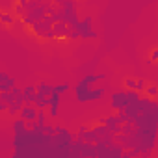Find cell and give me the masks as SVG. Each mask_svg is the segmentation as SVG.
<instances>
[{
	"label": "cell",
	"mask_w": 158,
	"mask_h": 158,
	"mask_svg": "<svg viewBox=\"0 0 158 158\" xmlns=\"http://www.w3.org/2000/svg\"><path fill=\"white\" fill-rule=\"evenodd\" d=\"M102 78H104V74H86L82 80L76 84V88H74L76 101H78V102H88L89 93L93 91V89H91V84H95V82L102 80Z\"/></svg>",
	"instance_id": "cell-1"
},
{
	"label": "cell",
	"mask_w": 158,
	"mask_h": 158,
	"mask_svg": "<svg viewBox=\"0 0 158 158\" xmlns=\"http://www.w3.org/2000/svg\"><path fill=\"white\" fill-rule=\"evenodd\" d=\"M52 26H54V23H52V19H50V15H48V17H45L43 21L35 23V24L32 26V32H34L35 35L43 37V39H56V35H54V32H52Z\"/></svg>",
	"instance_id": "cell-2"
},
{
	"label": "cell",
	"mask_w": 158,
	"mask_h": 158,
	"mask_svg": "<svg viewBox=\"0 0 158 158\" xmlns=\"http://www.w3.org/2000/svg\"><path fill=\"white\" fill-rule=\"evenodd\" d=\"M91 24H93V17L91 15H84L80 19V24H78V34H80L82 39H97L99 37V34L91 28Z\"/></svg>",
	"instance_id": "cell-3"
},
{
	"label": "cell",
	"mask_w": 158,
	"mask_h": 158,
	"mask_svg": "<svg viewBox=\"0 0 158 158\" xmlns=\"http://www.w3.org/2000/svg\"><path fill=\"white\" fill-rule=\"evenodd\" d=\"M110 104L115 112H123L127 106H128V97H127V91H114L112 97H110Z\"/></svg>",
	"instance_id": "cell-4"
},
{
	"label": "cell",
	"mask_w": 158,
	"mask_h": 158,
	"mask_svg": "<svg viewBox=\"0 0 158 158\" xmlns=\"http://www.w3.org/2000/svg\"><path fill=\"white\" fill-rule=\"evenodd\" d=\"M37 114H39V110H37L34 104H24V108L21 110L19 117L24 119V121H28V123H34V121L37 119Z\"/></svg>",
	"instance_id": "cell-5"
},
{
	"label": "cell",
	"mask_w": 158,
	"mask_h": 158,
	"mask_svg": "<svg viewBox=\"0 0 158 158\" xmlns=\"http://www.w3.org/2000/svg\"><path fill=\"white\" fill-rule=\"evenodd\" d=\"M15 88V80L6 73V71H0V93H6L11 91Z\"/></svg>",
	"instance_id": "cell-6"
},
{
	"label": "cell",
	"mask_w": 158,
	"mask_h": 158,
	"mask_svg": "<svg viewBox=\"0 0 158 158\" xmlns=\"http://www.w3.org/2000/svg\"><path fill=\"white\" fill-rule=\"evenodd\" d=\"M52 32H54L56 39H65V37H69V26H67L65 23H56V24L52 26Z\"/></svg>",
	"instance_id": "cell-7"
},
{
	"label": "cell",
	"mask_w": 158,
	"mask_h": 158,
	"mask_svg": "<svg viewBox=\"0 0 158 158\" xmlns=\"http://www.w3.org/2000/svg\"><path fill=\"white\" fill-rule=\"evenodd\" d=\"M60 115V95H52L50 97V106H48V117H58Z\"/></svg>",
	"instance_id": "cell-8"
},
{
	"label": "cell",
	"mask_w": 158,
	"mask_h": 158,
	"mask_svg": "<svg viewBox=\"0 0 158 158\" xmlns=\"http://www.w3.org/2000/svg\"><path fill=\"white\" fill-rule=\"evenodd\" d=\"M11 128H13V132H15V136H21V134H24V132H28L26 128H28V121H24V119H15L13 123H11Z\"/></svg>",
	"instance_id": "cell-9"
},
{
	"label": "cell",
	"mask_w": 158,
	"mask_h": 158,
	"mask_svg": "<svg viewBox=\"0 0 158 158\" xmlns=\"http://www.w3.org/2000/svg\"><path fill=\"white\" fill-rule=\"evenodd\" d=\"M37 95L50 99V97L54 95V86H50V84H47V82H41V84L37 86Z\"/></svg>",
	"instance_id": "cell-10"
},
{
	"label": "cell",
	"mask_w": 158,
	"mask_h": 158,
	"mask_svg": "<svg viewBox=\"0 0 158 158\" xmlns=\"http://www.w3.org/2000/svg\"><path fill=\"white\" fill-rule=\"evenodd\" d=\"M84 158H99V151L95 143H86L84 145Z\"/></svg>",
	"instance_id": "cell-11"
},
{
	"label": "cell",
	"mask_w": 158,
	"mask_h": 158,
	"mask_svg": "<svg viewBox=\"0 0 158 158\" xmlns=\"http://www.w3.org/2000/svg\"><path fill=\"white\" fill-rule=\"evenodd\" d=\"M34 106H35L37 110H48V106H50V99H48V97H41V95H37Z\"/></svg>",
	"instance_id": "cell-12"
},
{
	"label": "cell",
	"mask_w": 158,
	"mask_h": 158,
	"mask_svg": "<svg viewBox=\"0 0 158 158\" xmlns=\"http://www.w3.org/2000/svg\"><path fill=\"white\" fill-rule=\"evenodd\" d=\"M102 95H104V89H102V88H95V89L89 93V99H88V102H89V101H99Z\"/></svg>",
	"instance_id": "cell-13"
},
{
	"label": "cell",
	"mask_w": 158,
	"mask_h": 158,
	"mask_svg": "<svg viewBox=\"0 0 158 158\" xmlns=\"http://www.w3.org/2000/svg\"><path fill=\"white\" fill-rule=\"evenodd\" d=\"M0 21H2L4 24H13L15 23V17L11 13H8V11H2V13H0Z\"/></svg>",
	"instance_id": "cell-14"
},
{
	"label": "cell",
	"mask_w": 158,
	"mask_h": 158,
	"mask_svg": "<svg viewBox=\"0 0 158 158\" xmlns=\"http://www.w3.org/2000/svg\"><path fill=\"white\" fill-rule=\"evenodd\" d=\"M0 101H2V102H8V104H11V102L15 101V95H13L11 91H6V93H0Z\"/></svg>",
	"instance_id": "cell-15"
},
{
	"label": "cell",
	"mask_w": 158,
	"mask_h": 158,
	"mask_svg": "<svg viewBox=\"0 0 158 158\" xmlns=\"http://www.w3.org/2000/svg\"><path fill=\"white\" fill-rule=\"evenodd\" d=\"M121 134H123V136H132V134H134V125L125 123V125L121 127Z\"/></svg>",
	"instance_id": "cell-16"
},
{
	"label": "cell",
	"mask_w": 158,
	"mask_h": 158,
	"mask_svg": "<svg viewBox=\"0 0 158 158\" xmlns=\"http://www.w3.org/2000/svg\"><path fill=\"white\" fill-rule=\"evenodd\" d=\"M136 84H138L136 78H127V80H125V88H127V91H136Z\"/></svg>",
	"instance_id": "cell-17"
},
{
	"label": "cell",
	"mask_w": 158,
	"mask_h": 158,
	"mask_svg": "<svg viewBox=\"0 0 158 158\" xmlns=\"http://www.w3.org/2000/svg\"><path fill=\"white\" fill-rule=\"evenodd\" d=\"M69 89V84L67 82H63V84H58V86H54V93L56 95H63L65 91Z\"/></svg>",
	"instance_id": "cell-18"
},
{
	"label": "cell",
	"mask_w": 158,
	"mask_h": 158,
	"mask_svg": "<svg viewBox=\"0 0 158 158\" xmlns=\"http://www.w3.org/2000/svg\"><path fill=\"white\" fill-rule=\"evenodd\" d=\"M127 97H128V102H139V93L138 91H127Z\"/></svg>",
	"instance_id": "cell-19"
},
{
	"label": "cell",
	"mask_w": 158,
	"mask_h": 158,
	"mask_svg": "<svg viewBox=\"0 0 158 158\" xmlns=\"http://www.w3.org/2000/svg\"><path fill=\"white\" fill-rule=\"evenodd\" d=\"M47 117H48V114L45 112V110H39V114H37V119H35V123H39V125H47L45 121H47Z\"/></svg>",
	"instance_id": "cell-20"
},
{
	"label": "cell",
	"mask_w": 158,
	"mask_h": 158,
	"mask_svg": "<svg viewBox=\"0 0 158 158\" xmlns=\"http://www.w3.org/2000/svg\"><path fill=\"white\" fill-rule=\"evenodd\" d=\"M45 136H47V138H56V127L45 125Z\"/></svg>",
	"instance_id": "cell-21"
},
{
	"label": "cell",
	"mask_w": 158,
	"mask_h": 158,
	"mask_svg": "<svg viewBox=\"0 0 158 158\" xmlns=\"http://www.w3.org/2000/svg\"><path fill=\"white\" fill-rule=\"evenodd\" d=\"M84 141H86V143H97V138H95L93 130H88V132H86V136H84Z\"/></svg>",
	"instance_id": "cell-22"
},
{
	"label": "cell",
	"mask_w": 158,
	"mask_h": 158,
	"mask_svg": "<svg viewBox=\"0 0 158 158\" xmlns=\"http://www.w3.org/2000/svg\"><path fill=\"white\" fill-rule=\"evenodd\" d=\"M80 34H78V26H69V39H78Z\"/></svg>",
	"instance_id": "cell-23"
},
{
	"label": "cell",
	"mask_w": 158,
	"mask_h": 158,
	"mask_svg": "<svg viewBox=\"0 0 158 158\" xmlns=\"http://www.w3.org/2000/svg\"><path fill=\"white\" fill-rule=\"evenodd\" d=\"M145 89H147V84H145V80H143V78H138L136 91H138V93H141V91H145Z\"/></svg>",
	"instance_id": "cell-24"
},
{
	"label": "cell",
	"mask_w": 158,
	"mask_h": 158,
	"mask_svg": "<svg viewBox=\"0 0 158 158\" xmlns=\"http://www.w3.org/2000/svg\"><path fill=\"white\" fill-rule=\"evenodd\" d=\"M145 91H147V95H149V97H156V95H158V88H156L154 84L147 86V89H145Z\"/></svg>",
	"instance_id": "cell-25"
},
{
	"label": "cell",
	"mask_w": 158,
	"mask_h": 158,
	"mask_svg": "<svg viewBox=\"0 0 158 158\" xmlns=\"http://www.w3.org/2000/svg\"><path fill=\"white\" fill-rule=\"evenodd\" d=\"M86 132H88V127H86V125H80V128H78V134H76V138H80V139H84Z\"/></svg>",
	"instance_id": "cell-26"
},
{
	"label": "cell",
	"mask_w": 158,
	"mask_h": 158,
	"mask_svg": "<svg viewBox=\"0 0 158 158\" xmlns=\"http://www.w3.org/2000/svg\"><path fill=\"white\" fill-rule=\"evenodd\" d=\"M151 61H158V48L152 50V54H151Z\"/></svg>",
	"instance_id": "cell-27"
}]
</instances>
